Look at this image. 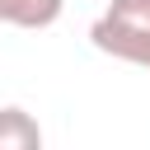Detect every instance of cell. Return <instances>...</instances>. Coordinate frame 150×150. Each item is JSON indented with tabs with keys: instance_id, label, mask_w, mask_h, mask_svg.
<instances>
[{
	"instance_id": "cell-1",
	"label": "cell",
	"mask_w": 150,
	"mask_h": 150,
	"mask_svg": "<svg viewBox=\"0 0 150 150\" xmlns=\"http://www.w3.org/2000/svg\"><path fill=\"white\" fill-rule=\"evenodd\" d=\"M89 42L103 56L150 70V0H108V9L89 28Z\"/></svg>"
},
{
	"instance_id": "cell-2",
	"label": "cell",
	"mask_w": 150,
	"mask_h": 150,
	"mask_svg": "<svg viewBox=\"0 0 150 150\" xmlns=\"http://www.w3.org/2000/svg\"><path fill=\"white\" fill-rule=\"evenodd\" d=\"M0 150H42V127L28 108H0Z\"/></svg>"
},
{
	"instance_id": "cell-3",
	"label": "cell",
	"mask_w": 150,
	"mask_h": 150,
	"mask_svg": "<svg viewBox=\"0 0 150 150\" xmlns=\"http://www.w3.org/2000/svg\"><path fill=\"white\" fill-rule=\"evenodd\" d=\"M66 0H0V23L9 28H52Z\"/></svg>"
}]
</instances>
